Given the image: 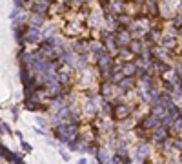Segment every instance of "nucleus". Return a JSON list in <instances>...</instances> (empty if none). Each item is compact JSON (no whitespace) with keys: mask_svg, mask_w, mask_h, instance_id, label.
<instances>
[{"mask_svg":"<svg viewBox=\"0 0 182 164\" xmlns=\"http://www.w3.org/2000/svg\"><path fill=\"white\" fill-rule=\"evenodd\" d=\"M168 124H171V117H166L164 118V126H168Z\"/></svg>","mask_w":182,"mask_h":164,"instance_id":"20e7f679","label":"nucleus"},{"mask_svg":"<svg viewBox=\"0 0 182 164\" xmlns=\"http://www.w3.org/2000/svg\"><path fill=\"white\" fill-rule=\"evenodd\" d=\"M146 151H147V148H146V146H142L140 150H137V159H142V157L146 155Z\"/></svg>","mask_w":182,"mask_h":164,"instance_id":"f03ea898","label":"nucleus"},{"mask_svg":"<svg viewBox=\"0 0 182 164\" xmlns=\"http://www.w3.org/2000/svg\"><path fill=\"white\" fill-rule=\"evenodd\" d=\"M22 148H24V150H27V151L31 150V146H29V144H26V142H22Z\"/></svg>","mask_w":182,"mask_h":164,"instance_id":"39448f33","label":"nucleus"},{"mask_svg":"<svg viewBox=\"0 0 182 164\" xmlns=\"http://www.w3.org/2000/svg\"><path fill=\"white\" fill-rule=\"evenodd\" d=\"M27 35H29V37H27V40H29V42H35V40H38V31H29Z\"/></svg>","mask_w":182,"mask_h":164,"instance_id":"f257e3e1","label":"nucleus"},{"mask_svg":"<svg viewBox=\"0 0 182 164\" xmlns=\"http://www.w3.org/2000/svg\"><path fill=\"white\" fill-rule=\"evenodd\" d=\"M31 24H33V26H40V24H42V18H40V17H33V18H31Z\"/></svg>","mask_w":182,"mask_h":164,"instance_id":"7ed1b4c3","label":"nucleus"}]
</instances>
